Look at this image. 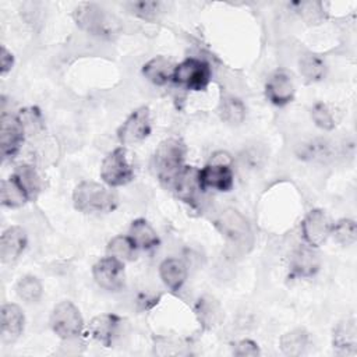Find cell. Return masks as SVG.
<instances>
[{"label":"cell","instance_id":"cell-26","mask_svg":"<svg viewBox=\"0 0 357 357\" xmlns=\"http://www.w3.org/2000/svg\"><path fill=\"white\" fill-rule=\"evenodd\" d=\"M137 247L134 245V243L131 241V238L128 236H116L113 237L107 247H106V252L110 257H114L117 259H120L121 262L126 261H131L134 258Z\"/></svg>","mask_w":357,"mask_h":357},{"label":"cell","instance_id":"cell-18","mask_svg":"<svg viewBox=\"0 0 357 357\" xmlns=\"http://www.w3.org/2000/svg\"><path fill=\"white\" fill-rule=\"evenodd\" d=\"M333 347L339 354L354 356L357 351V325L354 318H346L333 331Z\"/></svg>","mask_w":357,"mask_h":357},{"label":"cell","instance_id":"cell-10","mask_svg":"<svg viewBox=\"0 0 357 357\" xmlns=\"http://www.w3.org/2000/svg\"><path fill=\"white\" fill-rule=\"evenodd\" d=\"M92 275L100 287L117 291L124 286V262L107 255L93 265Z\"/></svg>","mask_w":357,"mask_h":357},{"label":"cell","instance_id":"cell-1","mask_svg":"<svg viewBox=\"0 0 357 357\" xmlns=\"http://www.w3.org/2000/svg\"><path fill=\"white\" fill-rule=\"evenodd\" d=\"M216 229L227 240L233 254H245L252 245V233L247 219L236 209H225L215 220Z\"/></svg>","mask_w":357,"mask_h":357},{"label":"cell","instance_id":"cell-9","mask_svg":"<svg viewBox=\"0 0 357 357\" xmlns=\"http://www.w3.org/2000/svg\"><path fill=\"white\" fill-rule=\"evenodd\" d=\"M151 132L149 109L141 106L135 109L117 130V137L121 144H135L145 139Z\"/></svg>","mask_w":357,"mask_h":357},{"label":"cell","instance_id":"cell-31","mask_svg":"<svg viewBox=\"0 0 357 357\" xmlns=\"http://www.w3.org/2000/svg\"><path fill=\"white\" fill-rule=\"evenodd\" d=\"M13 176L18 180V183L26 190L29 197H35L40 188V180L35 172V169L29 165H21L13 173Z\"/></svg>","mask_w":357,"mask_h":357},{"label":"cell","instance_id":"cell-30","mask_svg":"<svg viewBox=\"0 0 357 357\" xmlns=\"http://www.w3.org/2000/svg\"><path fill=\"white\" fill-rule=\"evenodd\" d=\"M17 294L25 303H36L42 296V284L35 276H24L17 283Z\"/></svg>","mask_w":357,"mask_h":357},{"label":"cell","instance_id":"cell-37","mask_svg":"<svg viewBox=\"0 0 357 357\" xmlns=\"http://www.w3.org/2000/svg\"><path fill=\"white\" fill-rule=\"evenodd\" d=\"M0 63H1V74L4 75L7 71L11 70L13 63H14V57L13 54L4 47L1 46V53H0Z\"/></svg>","mask_w":357,"mask_h":357},{"label":"cell","instance_id":"cell-15","mask_svg":"<svg viewBox=\"0 0 357 357\" xmlns=\"http://www.w3.org/2000/svg\"><path fill=\"white\" fill-rule=\"evenodd\" d=\"M0 335L4 343L15 342L24 329V314L17 304H4L0 312Z\"/></svg>","mask_w":357,"mask_h":357},{"label":"cell","instance_id":"cell-25","mask_svg":"<svg viewBox=\"0 0 357 357\" xmlns=\"http://www.w3.org/2000/svg\"><path fill=\"white\" fill-rule=\"evenodd\" d=\"M308 344V333L304 329H293L280 339V347L287 356H298Z\"/></svg>","mask_w":357,"mask_h":357},{"label":"cell","instance_id":"cell-23","mask_svg":"<svg viewBox=\"0 0 357 357\" xmlns=\"http://www.w3.org/2000/svg\"><path fill=\"white\" fill-rule=\"evenodd\" d=\"M0 198L4 206L18 208L22 206L31 197L26 190L18 183V180L14 176H10L8 178L1 181Z\"/></svg>","mask_w":357,"mask_h":357},{"label":"cell","instance_id":"cell-28","mask_svg":"<svg viewBox=\"0 0 357 357\" xmlns=\"http://www.w3.org/2000/svg\"><path fill=\"white\" fill-rule=\"evenodd\" d=\"M331 234L339 244H342L344 247L351 245L357 240L356 222L351 219H340L335 225H332Z\"/></svg>","mask_w":357,"mask_h":357},{"label":"cell","instance_id":"cell-17","mask_svg":"<svg viewBox=\"0 0 357 357\" xmlns=\"http://www.w3.org/2000/svg\"><path fill=\"white\" fill-rule=\"evenodd\" d=\"M26 245L25 231L20 226L8 227L0 240V258L1 262L10 264L14 262Z\"/></svg>","mask_w":357,"mask_h":357},{"label":"cell","instance_id":"cell-29","mask_svg":"<svg viewBox=\"0 0 357 357\" xmlns=\"http://www.w3.org/2000/svg\"><path fill=\"white\" fill-rule=\"evenodd\" d=\"M300 73L308 81H319L325 75V63L317 54H305L300 60Z\"/></svg>","mask_w":357,"mask_h":357},{"label":"cell","instance_id":"cell-4","mask_svg":"<svg viewBox=\"0 0 357 357\" xmlns=\"http://www.w3.org/2000/svg\"><path fill=\"white\" fill-rule=\"evenodd\" d=\"M75 24L92 33L99 36H110L117 31V21L105 8L93 3H82L73 13Z\"/></svg>","mask_w":357,"mask_h":357},{"label":"cell","instance_id":"cell-7","mask_svg":"<svg viewBox=\"0 0 357 357\" xmlns=\"http://www.w3.org/2000/svg\"><path fill=\"white\" fill-rule=\"evenodd\" d=\"M100 177L110 187H119L130 183L134 177V169L128 160L127 151L119 146L109 152L100 166Z\"/></svg>","mask_w":357,"mask_h":357},{"label":"cell","instance_id":"cell-16","mask_svg":"<svg viewBox=\"0 0 357 357\" xmlns=\"http://www.w3.org/2000/svg\"><path fill=\"white\" fill-rule=\"evenodd\" d=\"M120 318L114 314H100L91 319L88 325V335L99 342L100 344L109 347L112 346L113 337L117 332Z\"/></svg>","mask_w":357,"mask_h":357},{"label":"cell","instance_id":"cell-33","mask_svg":"<svg viewBox=\"0 0 357 357\" xmlns=\"http://www.w3.org/2000/svg\"><path fill=\"white\" fill-rule=\"evenodd\" d=\"M126 7L130 13L149 21L155 20L160 13V3L158 1H130Z\"/></svg>","mask_w":357,"mask_h":357},{"label":"cell","instance_id":"cell-2","mask_svg":"<svg viewBox=\"0 0 357 357\" xmlns=\"http://www.w3.org/2000/svg\"><path fill=\"white\" fill-rule=\"evenodd\" d=\"M74 206L84 213L112 212L117 206V197L105 185L95 181H81L73 192Z\"/></svg>","mask_w":357,"mask_h":357},{"label":"cell","instance_id":"cell-11","mask_svg":"<svg viewBox=\"0 0 357 357\" xmlns=\"http://www.w3.org/2000/svg\"><path fill=\"white\" fill-rule=\"evenodd\" d=\"M301 231L310 247H318L331 236L332 222L322 209H312L301 223Z\"/></svg>","mask_w":357,"mask_h":357},{"label":"cell","instance_id":"cell-5","mask_svg":"<svg viewBox=\"0 0 357 357\" xmlns=\"http://www.w3.org/2000/svg\"><path fill=\"white\" fill-rule=\"evenodd\" d=\"M199 183L202 190L213 188L218 191H229L233 187V170L226 152H216L211 163L199 169Z\"/></svg>","mask_w":357,"mask_h":357},{"label":"cell","instance_id":"cell-24","mask_svg":"<svg viewBox=\"0 0 357 357\" xmlns=\"http://www.w3.org/2000/svg\"><path fill=\"white\" fill-rule=\"evenodd\" d=\"M195 312H197L198 321L206 329L213 328L222 318V310L219 303L209 296H205L197 301Z\"/></svg>","mask_w":357,"mask_h":357},{"label":"cell","instance_id":"cell-22","mask_svg":"<svg viewBox=\"0 0 357 357\" xmlns=\"http://www.w3.org/2000/svg\"><path fill=\"white\" fill-rule=\"evenodd\" d=\"M128 237L137 248L151 250L159 244V237L153 227L145 219H135L128 231Z\"/></svg>","mask_w":357,"mask_h":357},{"label":"cell","instance_id":"cell-3","mask_svg":"<svg viewBox=\"0 0 357 357\" xmlns=\"http://www.w3.org/2000/svg\"><path fill=\"white\" fill-rule=\"evenodd\" d=\"M185 145L177 138H169L159 144L153 155V166L160 183L170 188L176 174L184 166Z\"/></svg>","mask_w":357,"mask_h":357},{"label":"cell","instance_id":"cell-8","mask_svg":"<svg viewBox=\"0 0 357 357\" xmlns=\"http://www.w3.org/2000/svg\"><path fill=\"white\" fill-rule=\"evenodd\" d=\"M84 321L79 310L71 301L59 303L50 315V326L61 339H73L81 333Z\"/></svg>","mask_w":357,"mask_h":357},{"label":"cell","instance_id":"cell-13","mask_svg":"<svg viewBox=\"0 0 357 357\" xmlns=\"http://www.w3.org/2000/svg\"><path fill=\"white\" fill-rule=\"evenodd\" d=\"M174 194L187 204H194L198 194L202 191L199 183V169L194 166H183L176 174L170 188Z\"/></svg>","mask_w":357,"mask_h":357},{"label":"cell","instance_id":"cell-14","mask_svg":"<svg viewBox=\"0 0 357 357\" xmlns=\"http://www.w3.org/2000/svg\"><path fill=\"white\" fill-rule=\"evenodd\" d=\"M294 82L284 70H276L271 74L265 85L266 98L276 106H284L294 98Z\"/></svg>","mask_w":357,"mask_h":357},{"label":"cell","instance_id":"cell-35","mask_svg":"<svg viewBox=\"0 0 357 357\" xmlns=\"http://www.w3.org/2000/svg\"><path fill=\"white\" fill-rule=\"evenodd\" d=\"M18 119H20L24 130H25V134L26 132H32V130L35 131L36 128L42 127L40 113H39V110L36 107H28V109L21 110Z\"/></svg>","mask_w":357,"mask_h":357},{"label":"cell","instance_id":"cell-21","mask_svg":"<svg viewBox=\"0 0 357 357\" xmlns=\"http://www.w3.org/2000/svg\"><path fill=\"white\" fill-rule=\"evenodd\" d=\"M159 275L170 290L177 291L187 279V266L181 259L167 258L160 264Z\"/></svg>","mask_w":357,"mask_h":357},{"label":"cell","instance_id":"cell-12","mask_svg":"<svg viewBox=\"0 0 357 357\" xmlns=\"http://www.w3.org/2000/svg\"><path fill=\"white\" fill-rule=\"evenodd\" d=\"M25 130L18 116L3 114L0 120V148L4 158L14 156L24 141Z\"/></svg>","mask_w":357,"mask_h":357},{"label":"cell","instance_id":"cell-6","mask_svg":"<svg viewBox=\"0 0 357 357\" xmlns=\"http://www.w3.org/2000/svg\"><path fill=\"white\" fill-rule=\"evenodd\" d=\"M211 75L212 71L206 61L191 57L176 66L172 81L191 91H202L209 85Z\"/></svg>","mask_w":357,"mask_h":357},{"label":"cell","instance_id":"cell-19","mask_svg":"<svg viewBox=\"0 0 357 357\" xmlns=\"http://www.w3.org/2000/svg\"><path fill=\"white\" fill-rule=\"evenodd\" d=\"M321 261L318 254L310 247H298L290 258V269L294 276L310 278L319 269Z\"/></svg>","mask_w":357,"mask_h":357},{"label":"cell","instance_id":"cell-36","mask_svg":"<svg viewBox=\"0 0 357 357\" xmlns=\"http://www.w3.org/2000/svg\"><path fill=\"white\" fill-rule=\"evenodd\" d=\"M233 353H234L236 356H241V357H244V356H245V357H247V356L255 357V356L259 354V349H258V346H257L255 342L245 339V340H240V342H237V343L234 344Z\"/></svg>","mask_w":357,"mask_h":357},{"label":"cell","instance_id":"cell-34","mask_svg":"<svg viewBox=\"0 0 357 357\" xmlns=\"http://www.w3.org/2000/svg\"><path fill=\"white\" fill-rule=\"evenodd\" d=\"M311 117L314 120V123L322 128V130H332L335 127V119L332 116V112L329 110V107L322 103L318 102L312 106L311 109Z\"/></svg>","mask_w":357,"mask_h":357},{"label":"cell","instance_id":"cell-20","mask_svg":"<svg viewBox=\"0 0 357 357\" xmlns=\"http://www.w3.org/2000/svg\"><path fill=\"white\" fill-rule=\"evenodd\" d=\"M174 68H176V66L172 63V60H169L163 56H158L144 64L142 74L152 84L165 85L173 78Z\"/></svg>","mask_w":357,"mask_h":357},{"label":"cell","instance_id":"cell-27","mask_svg":"<svg viewBox=\"0 0 357 357\" xmlns=\"http://www.w3.org/2000/svg\"><path fill=\"white\" fill-rule=\"evenodd\" d=\"M297 155L305 160H324L331 156V146L324 139H312L301 144Z\"/></svg>","mask_w":357,"mask_h":357},{"label":"cell","instance_id":"cell-32","mask_svg":"<svg viewBox=\"0 0 357 357\" xmlns=\"http://www.w3.org/2000/svg\"><path fill=\"white\" fill-rule=\"evenodd\" d=\"M222 117L229 124H240L245 117V107L237 98H226L222 102Z\"/></svg>","mask_w":357,"mask_h":357}]
</instances>
